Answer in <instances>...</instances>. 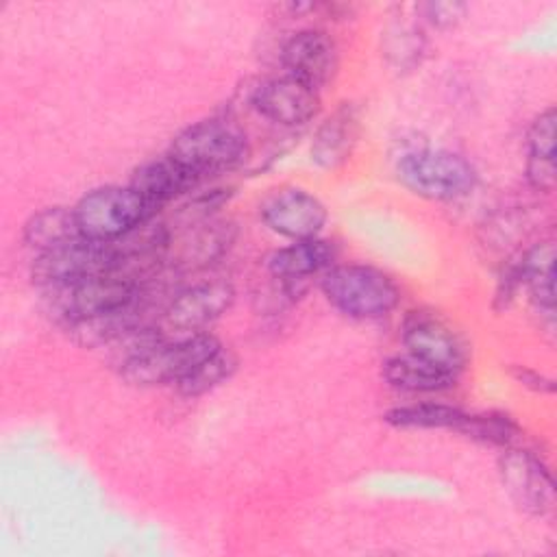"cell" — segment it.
<instances>
[{"mask_svg":"<svg viewBox=\"0 0 557 557\" xmlns=\"http://www.w3.org/2000/svg\"><path fill=\"white\" fill-rule=\"evenodd\" d=\"M463 413L444 403H413L389 409L383 420L396 429H455Z\"/></svg>","mask_w":557,"mask_h":557,"instance_id":"22","label":"cell"},{"mask_svg":"<svg viewBox=\"0 0 557 557\" xmlns=\"http://www.w3.org/2000/svg\"><path fill=\"white\" fill-rule=\"evenodd\" d=\"M383 381L400 392H411V394H435V392H446L455 387L457 376L450 370H444L435 363H429L411 352L389 357L383 368H381Z\"/></svg>","mask_w":557,"mask_h":557,"instance_id":"17","label":"cell"},{"mask_svg":"<svg viewBox=\"0 0 557 557\" xmlns=\"http://www.w3.org/2000/svg\"><path fill=\"white\" fill-rule=\"evenodd\" d=\"M46 292L52 302V311L65 326H70L74 322L94 320L137 305L141 285L117 272H109L67 285L46 287Z\"/></svg>","mask_w":557,"mask_h":557,"instance_id":"6","label":"cell"},{"mask_svg":"<svg viewBox=\"0 0 557 557\" xmlns=\"http://www.w3.org/2000/svg\"><path fill=\"white\" fill-rule=\"evenodd\" d=\"M455 431L466 435L468 440H474L487 446H498V448H509L520 437L518 422L503 411L463 413Z\"/></svg>","mask_w":557,"mask_h":557,"instance_id":"20","label":"cell"},{"mask_svg":"<svg viewBox=\"0 0 557 557\" xmlns=\"http://www.w3.org/2000/svg\"><path fill=\"white\" fill-rule=\"evenodd\" d=\"M511 376L527 389L531 392H537V394H553L555 389V383L550 376L533 370V368H527V366H513L511 368Z\"/></svg>","mask_w":557,"mask_h":557,"instance_id":"27","label":"cell"},{"mask_svg":"<svg viewBox=\"0 0 557 557\" xmlns=\"http://www.w3.org/2000/svg\"><path fill=\"white\" fill-rule=\"evenodd\" d=\"M237 370V357L233 350L220 346L205 361H200L185 379L176 383V392L185 398H198L226 383Z\"/></svg>","mask_w":557,"mask_h":557,"instance_id":"21","label":"cell"},{"mask_svg":"<svg viewBox=\"0 0 557 557\" xmlns=\"http://www.w3.org/2000/svg\"><path fill=\"white\" fill-rule=\"evenodd\" d=\"M418 11L422 13V20L429 22L435 28H450L457 22H461V17L468 11V4L463 2H424L418 4Z\"/></svg>","mask_w":557,"mask_h":557,"instance_id":"25","label":"cell"},{"mask_svg":"<svg viewBox=\"0 0 557 557\" xmlns=\"http://www.w3.org/2000/svg\"><path fill=\"white\" fill-rule=\"evenodd\" d=\"M320 289L337 311L352 320L387 318L403 298L387 272L363 263L329 268L320 278Z\"/></svg>","mask_w":557,"mask_h":557,"instance_id":"1","label":"cell"},{"mask_svg":"<svg viewBox=\"0 0 557 557\" xmlns=\"http://www.w3.org/2000/svg\"><path fill=\"white\" fill-rule=\"evenodd\" d=\"M396 178L420 198L450 202L472 191L476 172L459 152L446 148H411L398 157Z\"/></svg>","mask_w":557,"mask_h":557,"instance_id":"2","label":"cell"},{"mask_svg":"<svg viewBox=\"0 0 557 557\" xmlns=\"http://www.w3.org/2000/svg\"><path fill=\"white\" fill-rule=\"evenodd\" d=\"M220 346V339L209 331L174 337L172 342L161 337L141 352L124 359L120 363V376L135 387L176 385Z\"/></svg>","mask_w":557,"mask_h":557,"instance_id":"3","label":"cell"},{"mask_svg":"<svg viewBox=\"0 0 557 557\" xmlns=\"http://www.w3.org/2000/svg\"><path fill=\"white\" fill-rule=\"evenodd\" d=\"M524 174H527V183H529L535 191H542V194H550V191H555V185H557V168H555V159L527 157Z\"/></svg>","mask_w":557,"mask_h":557,"instance_id":"26","label":"cell"},{"mask_svg":"<svg viewBox=\"0 0 557 557\" xmlns=\"http://www.w3.org/2000/svg\"><path fill=\"white\" fill-rule=\"evenodd\" d=\"M337 246L322 237L292 242L285 248H278L268 259V272L281 281L283 289L294 296L305 292V281L324 274L335 265Z\"/></svg>","mask_w":557,"mask_h":557,"instance_id":"14","label":"cell"},{"mask_svg":"<svg viewBox=\"0 0 557 557\" xmlns=\"http://www.w3.org/2000/svg\"><path fill=\"white\" fill-rule=\"evenodd\" d=\"M157 213L159 209L131 185H107L91 189L74 207L83 237L102 244L124 237L133 228L154 220Z\"/></svg>","mask_w":557,"mask_h":557,"instance_id":"5","label":"cell"},{"mask_svg":"<svg viewBox=\"0 0 557 557\" xmlns=\"http://www.w3.org/2000/svg\"><path fill=\"white\" fill-rule=\"evenodd\" d=\"M250 107L272 124L296 128L320 113V96L292 76H276L259 83L250 94Z\"/></svg>","mask_w":557,"mask_h":557,"instance_id":"12","label":"cell"},{"mask_svg":"<svg viewBox=\"0 0 557 557\" xmlns=\"http://www.w3.org/2000/svg\"><path fill=\"white\" fill-rule=\"evenodd\" d=\"M22 239L28 248L37 250V255H46L78 244L85 237L78 228L74 209L46 207L26 220Z\"/></svg>","mask_w":557,"mask_h":557,"instance_id":"18","label":"cell"},{"mask_svg":"<svg viewBox=\"0 0 557 557\" xmlns=\"http://www.w3.org/2000/svg\"><path fill=\"white\" fill-rule=\"evenodd\" d=\"M400 339L407 352L459 374L468 363V344L442 315L413 309L400 324Z\"/></svg>","mask_w":557,"mask_h":557,"instance_id":"8","label":"cell"},{"mask_svg":"<svg viewBox=\"0 0 557 557\" xmlns=\"http://www.w3.org/2000/svg\"><path fill=\"white\" fill-rule=\"evenodd\" d=\"M235 300V289L226 281H207L176 294L163 313L165 326L176 337L205 333V329L224 315Z\"/></svg>","mask_w":557,"mask_h":557,"instance_id":"13","label":"cell"},{"mask_svg":"<svg viewBox=\"0 0 557 557\" xmlns=\"http://www.w3.org/2000/svg\"><path fill=\"white\" fill-rule=\"evenodd\" d=\"M361 117L355 102H342L313 133L309 157L320 170H335L348 161L359 141Z\"/></svg>","mask_w":557,"mask_h":557,"instance_id":"15","label":"cell"},{"mask_svg":"<svg viewBox=\"0 0 557 557\" xmlns=\"http://www.w3.org/2000/svg\"><path fill=\"white\" fill-rule=\"evenodd\" d=\"M498 474L509 498L529 516H548L555 509V481L548 466L527 448H505Z\"/></svg>","mask_w":557,"mask_h":557,"instance_id":"9","label":"cell"},{"mask_svg":"<svg viewBox=\"0 0 557 557\" xmlns=\"http://www.w3.org/2000/svg\"><path fill=\"white\" fill-rule=\"evenodd\" d=\"M198 181L200 178L196 174H191L187 168H183L170 154H165V157L141 163L133 172L128 185L137 194H141L150 205L161 209L170 200L189 191Z\"/></svg>","mask_w":557,"mask_h":557,"instance_id":"16","label":"cell"},{"mask_svg":"<svg viewBox=\"0 0 557 557\" xmlns=\"http://www.w3.org/2000/svg\"><path fill=\"white\" fill-rule=\"evenodd\" d=\"M387 44H385V57L389 63L396 67H413L420 61L422 52V37L416 28L411 26H400L394 33H387Z\"/></svg>","mask_w":557,"mask_h":557,"instance_id":"23","label":"cell"},{"mask_svg":"<svg viewBox=\"0 0 557 557\" xmlns=\"http://www.w3.org/2000/svg\"><path fill=\"white\" fill-rule=\"evenodd\" d=\"M248 141L244 131L224 117H209L183 128L168 154L198 178L235 168L244 161Z\"/></svg>","mask_w":557,"mask_h":557,"instance_id":"4","label":"cell"},{"mask_svg":"<svg viewBox=\"0 0 557 557\" xmlns=\"http://www.w3.org/2000/svg\"><path fill=\"white\" fill-rule=\"evenodd\" d=\"M117 257L111 244L83 239L67 248L37 255L33 263V278L44 287L67 285L89 276L115 272Z\"/></svg>","mask_w":557,"mask_h":557,"instance_id":"10","label":"cell"},{"mask_svg":"<svg viewBox=\"0 0 557 557\" xmlns=\"http://www.w3.org/2000/svg\"><path fill=\"white\" fill-rule=\"evenodd\" d=\"M522 285L548 326L555 322V244L550 239L535 244L518 257Z\"/></svg>","mask_w":557,"mask_h":557,"instance_id":"19","label":"cell"},{"mask_svg":"<svg viewBox=\"0 0 557 557\" xmlns=\"http://www.w3.org/2000/svg\"><path fill=\"white\" fill-rule=\"evenodd\" d=\"M259 220L268 231L289 242L320 237L329 211L324 202L296 185L276 187L259 202Z\"/></svg>","mask_w":557,"mask_h":557,"instance_id":"7","label":"cell"},{"mask_svg":"<svg viewBox=\"0 0 557 557\" xmlns=\"http://www.w3.org/2000/svg\"><path fill=\"white\" fill-rule=\"evenodd\" d=\"M555 109L548 107L542 111L527 131V150L529 157L555 159Z\"/></svg>","mask_w":557,"mask_h":557,"instance_id":"24","label":"cell"},{"mask_svg":"<svg viewBox=\"0 0 557 557\" xmlns=\"http://www.w3.org/2000/svg\"><path fill=\"white\" fill-rule=\"evenodd\" d=\"M287 76L320 91L329 85L339 67L337 44L326 30L302 28L289 35L278 52Z\"/></svg>","mask_w":557,"mask_h":557,"instance_id":"11","label":"cell"}]
</instances>
